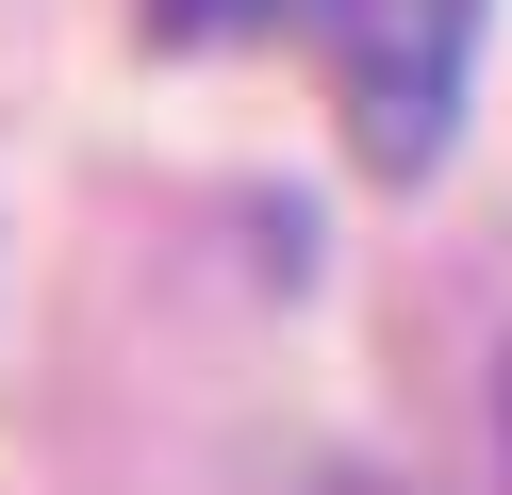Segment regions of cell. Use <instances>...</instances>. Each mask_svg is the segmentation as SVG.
<instances>
[{
    "instance_id": "1",
    "label": "cell",
    "mask_w": 512,
    "mask_h": 495,
    "mask_svg": "<svg viewBox=\"0 0 512 495\" xmlns=\"http://www.w3.org/2000/svg\"><path fill=\"white\" fill-rule=\"evenodd\" d=\"M265 17L331 66V116H347V149H364L380 182H413V165L463 132L479 0H265Z\"/></svg>"
},
{
    "instance_id": "2",
    "label": "cell",
    "mask_w": 512,
    "mask_h": 495,
    "mask_svg": "<svg viewBox=\"0 0 512 495\" xmlns=\"http://www.w3.org/2000/svg\"><path fill=\"white\" fill-rule=\"evenodd\" d=\"M496 446H512V347H496Z\"/></svg>"
}]
</instances>
